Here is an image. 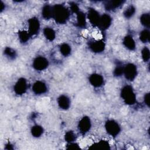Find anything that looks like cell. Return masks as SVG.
Listing matches in <instances>:
<instances>
[{
  "label": "cell",
  "mask_w": 150,
  "mask_h": 150,
  "mask_svg": "<svg viewBox=\"0 0 150 150\" xmlns=\"http://www.w3.org/2000/svg\"><path fill=\"white\" fill-rule=\"evenodd\" d=\"M69 16V10L64 5L57 4L53 6V18L57 23H64Z\"/></svg>",
  "instance_id": "cell-1"
},
{
  "label": "cell",
  "mask_w": 150,
  "mask_h": 150,
  "mask_svg": "<svg viewBox=\"0 0 150 150\" xmlns=\"http://www.w3.org/2000/svg\"><path fill=\"white\" fill-rule=\"evenodd\" d=\"M121 97L127 104H134L136 101L135 94L130 86H124L121 90Z\"/></svg>",
  "instance_id": "cell-2"
},
{
  "label": "cell",
  "mask_w": 150,
  "mask_h": 150,
  "mask_svg": "<svg viewBox=\"0 0 150 150\" xmlns=\"http://www.w3.org/2000/svg\"><path fill=\"white\" fill-rule=\"evenodd\" d=\"M123 73L124 74L125 77L127 79H128V80H132L137 76V67L134 64L132 63L127 64L124 67Z\"/></svg>",
  "instance_id": "cell-3"
},
{
  "label": "cell",
  "mask_w": 150,
  "mask_h": 150,
  "mask_svg": "<svg viewBox=\"0 0 150 150\" xmlns=\"http://www.w3.org/2000/svg\"><path fill=\"white\" fill-rule=\"evenodd\" d=\"M105 128L107 132L113 137L117 135L120 131V127L119 125L113 120H109L106 122Z\"/></svg>",
  "instance_id": "cell-4"
},
{
  "label": "cell",
  "mask_w": 150,
  "mask_h": 150,
  "mask_svg": "<svg viewBox=\"0 0 150 150\" xmlns=\"http://www.w3.org/2000/svg\"><path fill=\"white\" fill-rule=\"evenodd\" d=\"M28 32L30 35H36L39 32L40 28V23L38 19L35 17L29 19L28 21Z\"/></svg>",
  "instance_id": "cell-5"
},
{
  "label": "cell",
  "mask_w": 150,
  "mask_h": 150,
  "mask_svg": "<svg viewBox=\"0 0 150 150\" xmlns=\"http://www.w3.org/2000/svg\"><path fill=\"white\" fill-rule=\"evenodd\" d=\"M48 66L47 60L42 56L37 57L33 62V67L37 70H43Z\"/></svg>",
  "instance_id": "cell-6"
},
{
  "label": "cell",
  "mask_w": 150,
  "mask_h": 150,
  "mask_svg": "<svg viewBox=\"0 0 150 150\" xmlns=\"http://www.w3.org/2000/svg\"><path fill=\"white\" fill-rule=\"evenodd\" d=\"M27 88V83L25 79L21 78L18 80L14 86L15 92L17 94H22L25 93Z\"/></svg>",
  "instance_id": "cell-7"
},
{
  "label": "cell",
  "mask_w": 150,
  "mask_h": 150,
  "mask_svg": "<svg viewBox=\"0 0 150 150\" xmlns=\"http://www.w3.org/2000/svg\"><path fill=\"white\" fill-rule=\"evenodd\" d=\"M91 127V122L90 118L87 117H83L79 123V130L83 132L86 133L89 131Z\"/></svg>",
  "instance_id": "cell-8"
},
{
  "label": "cell",
  "mask_w": 150,
  "mask_h": 150,
  "mask_svg": "<svg viewBox=\"0 0 150 150\" xmlns=\"http://www.w3.org/2000/svg\"><path fill=\"white\" fill-rule=\"evenodd\" d=\"M100 15L99 13L95 10L94 9H90L88 11V18L90 22V23L94 26H98L100 18Z\"/></svg>",
  "instance_id": "cell-9"
},
{
  "label": "cell",
  "mask_w": 150,
  "mask_h": 150,
  "mask_svg": "<svg viewBox=\"0 0 150 150\" xmlns=\"http://www.w3.org/2000/svg\"><path fill=\"white\" fill-rule=\"evenodd\" d=\"M89 47L93 52L100 53L104 50L105 47V44L102 40H94L90 43Z\"/></svg>",
  "instance_id": "cell-10"
},
{
  "label": "cell",
  "mask_w": 150,
  "mask_h": 150,
  "mask_svg": "<svg viewBox=\"0 0 150 150\" xmlns=\"http://www.w3.org/2000/svg\"><path fill=\"white\" fill-rule=\"evenodd\" d=\"M111 18L107 14H104L100 16V21L98 24V27L102 29H107L111 25Z\"/></svg>",
  "instance_id": "cell-11"
},
{
  "label": "cell",
  "mask_w": 150,
  "mask_h": 150,
  "mask_svg": "<svg viewBox=\"0 0 150 150\" xmlns=\"http://www.w3.org/2000/svg\"><path fill=\"white\" fill-rule=\"evenodd\" d=\"M33 91L36 94H41L45 93L47 90V87L43 82L38 81L35 82L32 87Z\"/></svg>",
  "instance_id": "cell-12"
},
{
  "label": "cell",
  "mask_w": 150,
  "mask_h": 150,
  "mask_svg": "<svg viewBox=\"0 0 150 150\" xmlns=\"http://www.w3.org/2000/svg\"><path fill=\"white\" fill-rule=\"evenodd\" d=\"M89 81L94 87H98L102 86L104 82V79L103 77L98 74H93L90 76Z\"/></svg>",
  "instance_id": "cell-13"
},
{
  "label": "cell",
  "mask_w": 150,
  "mask_h": 150,
  "mask_svg": "<svg viewBox=\"0 0 150 150\" xmlns=\"http://www.w3.org/2000/svg\"><path fill=\"white\" fill-rule=\"evenodd\" d=\"M57 103L59 107L64 110L67 109L70 107V104L69 98L66 96L64 95H62L60 97H59L57 100Z\"/></svg>",
  "instance_id": "cell-14"
},
{
  "label": "cell",
  "mask_w": 150,
  "mask_h": 150,
  "mask_svg": "<svg viewBox=\"0 0 150 150\" xmlns=\"http://www.w3.org/2000/svg\"><path fill=\"white\" fill-rule=\"evenodd\" d=\"M123 1H108L105 3V8L107 10H112L114 9H116L117 8H118L120 5H121L123 4Z\"/></svg>",
  "instance_id": "cell-15"
},
{
  "label": "cell",
  "mask_w": 150,
  "mask_h": 150,
  "mask_svg": "<svg viewBox=\"0 0 150 150\" xmlns=\"http://www.w3.org/2000/svg\"><path fill=\"white\" fill-rule=\"evenodd\" d=\"M42 15L43 17L46 19L53 18V6L49 5H45L42 11Z\"/></svg>",
  "instance_id": "cell-16"
},
{
  "label": "cell",
  "mask_w": 150,
  "mask_h": 150,
  "mask_svg": "<svg viewBox=\"0 0 150 150\" xmlns=\"http://www.w3.org/2000/svg\"><path fill=\"white\" fill-rule=\"evenodd\" d=\"M123 43L125 46L129 50H134L135 47V41L133 39L132 37L129 35H128L124 38Z\"/></svg>",
  "instance_id": "cell-17"
},
{
  "label": "cell",
  "mask_w": 150,
  "mask_h": 150,
  "mask_svg": "<svg viewBox=\"0 0 150 150\" xmlns=\"http://www.w3.org/2000/svg\"><path fill=\"white\" fill-rule=\"evenodd\" d=\"M77 25L81 28L84 27L86 24V16L84 13L79 11L77 13Z\"/></svg>",
  "instance_id": "cell-18"
},
{
  "label": "cell",
  "mask_w": 150,
  "mask_h": 150,
  "mask_svg": "<svg viewBox=\"0 0 150 150\" xmlns=\"http://www.w3.org/2000/svg\"><path fill=\"white\" fill-rule=\"evenodd\" d=\"M43 33L46 38L49 40H53L55 38V32L50 28H45L43 30Z\"/></svg>",
  "instance_id": "cell-19"
},
{
  "label": "cell",
  "mask_w": 150,
  "mask_h": 150,
  "mask_svg": "<svg viewBox=\"0 0 150 150\" xmlns=\"http://www.w3.org/2000/svg\"><path fill=\"white\" fill-rule=\"evenodd\" d=\"M31 132L34 137H40L43 133V128L42 127L39 125H35L32 128Z\"/></svg>",
  "instance_id": "cell-20"
},
{
  "label": "cell",
  "mask_w": 150,
  "mask_h": 150,
  "mask_svg": "<svg viewBox=\"0 0 150 150\" xmlns=\"http://www.w3.org/2000/svg\"><path fill=\"white\" fill-rule=\"evenodd\" d=\"M60 51L63 56H67L70 53L71 47L69 45L66 43H63L60 47Z\"/></svg>",
  "instance_id": "cell-21"
},
{
  "label": "cell",
  "mask_w": 150,
  "mask_h": 150,
  "mask_svg": "<svg viewBox=\"0 0 150 150\" xmlns=\"http://www.w3.org/2000/svg\"><path fill=\"white\" fill-rule=\"evenodd\" d=\"M135 12V8L133 5L129 6L124 11V15L126 18H130L132 17Z\"/></svg>",
  "instance_id": "cell-22"
},
{
  "label": "cell",
  "mask_w": 150,
  "mask_h": 150,
  "mask_svg": "<svg viewBox=\"0 0 150 150\" xmlns=\"http://www.w3.org/2000/svg\"><path fill=\"white\" fill-rule=\"evenodd\" d=\"M30 34L28 32L25 30H22L19 32V38L21 42L25 43L27 42L29 38Z\"/></svg>",
  "instance_id": "cell-23"
},
{
  "label": "cell",
  "mask_w": 150,
  "mask_h": 150,
  "mask_svg": "<svg viewBox=\"0 0 150 150\" xmlns=\"http://www.w3.org/2000/svg\"><path fill=\"white\" fill-rule=\"evenodd\" d=\"M140 21L141 23L146 26L149 27V22H150V16L148 13H144L141 15L140 18Z\"/></svg>",
  "instance_id": "cell-24"
},
{
  "label": "cell",
  "mask_w": 150,
  "mask_h": 150,
  "mask_svg": "<svg viewBox=\"0 0 150 150\" xmlns=\"http://www.w3.org/2000/svg\"><path fill=\"white\" fill-rule=\"evenodd\" d=\"M109 144L105 141H101L96 144H94L93 146V148L96 149H108Z\"/></svg>",
  "instance_id": "cell-25"
},
{
  "label": "cell",
  "mask_w": 150,
  "mask_h": 150,
  "mask_svg": "<svg viewBox=\"0 0 150 150\" xmlns=\"http://www.w3.org/2000/svg\"><path fill=\"white\" fill-rule=\"evenodd\" d=\"M140 40L146 43L149 40V32L148 30H144L140 33Z\"/></svg>",
  "instance_id": "cell-26"
},
{
  "label": "cell",
  "mask_w": 150,
  "mask_h": 150,
  "mask_svg": "<svg viewBox=\"0 0 150 150\" xmlns=\"http://www.w3.org/2000/svg\"><path fill=\"white\" fill-rule=\"evenodd\" d=\"M65 139L69 142H73L76 139V134L73 131H68L66 133Z\"/></svg>",
  "instance_id": "cell-27"
},
{
  "label": "cell",
  "mask_w": 150,
  "mask_h": 150,
  "mask_svg": "<svg viewBox=\"0 0 150 150\" xmlns=\"http://www.w3.org/2000/svg\"><path fill=\"white\" fill-rule=\"evenodd\" d=\"M142 57L144 62H148L149 59V49L147 48L146 47H145L142 50Z\"/></svg>",
  "instance_id": "cell-28"
},
{
  "label": "cell",
  "mask_w": 150,
  "mask_h": 150,
  "mask_svg": "<svg viewBox=\"0 0 150 150\" xmlns=\"http://www.w3.org/2000/svg\"><path fill=\"white\" fill-rule=\"evenodd\" d=\"M4 53L7 56L9 57L10 58H13L15 56V52L9 47H6L4 50Z\"/></svg>",
  "instance_id": "cell-29"
},
{
  "label": "cell",
  "mask_w": 150,
  "mask_h": 150,
  "mask_svg": "<svg viewBox=\"0 0 150 150\" xmlns=\"http://www.w3.org/2000/svg\"><path fill=\"white\" fill-rule=\"evenodd\" d=\"M70 8L72 12L76 13H77L79 11V8L78 5L74 2H72L70 4Z\"/></svg>",
  "instance_id": "cell-30"
},
{
  "label": "cell",
  "mask_w": 150,
  "mask_h": 150,
  "mask_svg": "<svg viewBox=\"0 0 150 150\" xmlns=\"http://www.w3.org/2000/svg\"><path fill=\"white\" fill-rule=\"evenodd\" d=\"M123 70H124V67L118 66V67H116V69L114 70V73L115 76H120L122 74H123Z\"/></svg>",
  "instance_id": "cell-31"
},
{
  "label": "cell",
  "mask_w": 150,
  "mask_h": 150,
  "mask_svg": "<svg viewBox=\"0 0 150 150\" xmlns=\"http://www.w3.org/2000/svg\"><path fill=\"white\" fill-rule=\"evenodd\" d=\"M149 94H147L145 96V103L148 105H149Z\"/></svg>",
  "instance_id": "cell-32"
},
{
  "label": "cell",
  "mask_w": 150,
  "mask_h": 150,
  "mask_svg": "<svg viewBox=\"0 0 150 150\" xmlns=\"http://www.w3.org/2000/svg\"><path fill=\"white\" fill-rule=\"evenodd\" d=\"M4 4L2 2H1V11H2L4 9Z\"/></svg>",
  "instance_id": "cell-33"
}]
</instances>
